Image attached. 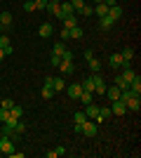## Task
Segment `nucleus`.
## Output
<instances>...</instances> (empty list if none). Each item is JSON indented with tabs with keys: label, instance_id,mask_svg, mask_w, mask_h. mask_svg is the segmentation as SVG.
Returning <instances> with one entry per match:
<instances>
[{
	"label": "nucleus",
	"instance_id": "1",
	"mask_svg": "<svg viewBox=\"0 0 141 158\" xmlns=\"http://www.w3.org/2000/svg\"><path fill=\"white\" fill-rule=\"evenodd\" d=\"M85 116H87L89 120H94L96 125H101V123L106 120L104 116H101V109H99L96 104H94V102H92V104H87V109H85Z\"/></svg>",
	"mask_w": 141,
	"mask_h": 158
},
{
	"label": "nucleus",
	"instance_id": "2",
	"mask_svg": "<svg viewBox=\"0 0 141 158\" xmlns=\"http://www.w3.org/2000/svg\"><path fill=\"white\" fill-rule=\"evenodd\" d=\"M0 151H2V156H10V153H14V142L7 135H2V139H0Z\"/></svg>",
	"mask_w": 141,
	"mask_h": 158
},
{
	"label": "nucleus",
	"instance_id": "3",
	"mask_svg": "<svg viewBox=\"0 0 141 158\" xmlns=\"http://www.w3.org/2000/svg\"><path fill=\"white\" fill-rule=\"evenodd\" d=\"M96 132H99V125H96L94 120H89V118H87L85 123H82V135H85V137H94Z\"/></svg>",
	"mask_w": 141,
	"mask_h": 158
},
{
	"label": "nucleus",
	"instance_id": "4",
	"mask_svg": "<svg viewBox=\"0 0 141 158\" xmlns=\"http://www.w3.org/2000/svg\"><path fill=\"white\" fill-rule=\"evenodd\" d=\"M125 106H127V111H134V113H139V111H141V102H139V94H132L129 99H125Z\"/></svg>",
	"mask_w": 141,
	"mask_h": 158
},
{
	"label": "nucleus",
	"instance_id": "5",
	"mask_svg": "<svg viewBox=\"0 0 141 158\" xmlns=\"http://www.w3.org/2000/svg\"><path fill=\"white\" fill-rule=\"evenodd\" d=\"M92 80H94V94H106V83H104V78L99 73H94Z\"/></svg>",
	"mask_w": 141,
	"mask_h": 158
},
{
	"label": "nucleus",
	"instance_id": "6",
	"mask_svg": "<svg viewBox=\"0 0 141 158\" xmlns=\"http://www.w3.org/2000/svg\"><path fill=\"white\" fill-rule=\"evenodd\" d=\"M111 113H113V116H125V113H127L125 102H122V99H115L113 104H111Z\"/></svg>",
	"mask_w": 141,
	"mask_h": 158
},
{
	"label": "nucleus",
	"instance_id": "7",
	"mask_svg": "<svg viewBox=\"0 0 141 158\" xmlns=\"http://www.w3.org/2000/svg\"><path fill=\"white\" fill-rule=\"evenodd\" d=\"M57 69H59V71L64 73V76H71V73L75 71V64H73V61H68V59H61Z\"/></svg>",
	"mask_w": 141,
	"mask_h": 158
},
{
	"label": "nucleus",
	"instance_id": "8",
	"mask_svg": "<svg viewBox=\"0 0 141 158\" xmlns=\"http://www.w3.org/2000/svg\"><path fill=\"white\" fill-rule=\"evenodd\" d=\"M66 92H68V97H71V99H80L82 85H80V83H73V85H68V87H66Z\"/></svg>",
	"mask_w": 141,
	"mask_h": 158
},
{
	"label": "nucleus",
	"instance_id": "9",
	"mask_svg": "<svg viewBox=\"0 0 141 158\" xmlns=\"http://www.w3.org/2000/svg\"><path fill=\"white\" fill-rule=\"evenodd\" d=\"M120 54H122V66H132V61H134V50H132V47H125Z\"/></svg>",
	"mask_w": 141,
	"mask_h": 158
},
{
	"label": "nucleus",
	"instance_id": "10",
	"mask_svg": "<svg viewBox=\"0 0 141 158\" xmlns=\"http://www.w3.org/2000/svg\"><path fill=\"white\" fill-rule=\"evenodd\" d=\"M52 33H54V26H52V24H49V21H45V24H40V28H38V35H40V38H49Z\"/></svg>",
	"mask_w": 141,
	"mask_h": 158
},
{
	"label": "nucleus",
	"instance_id": "11",
	"mask_svg": "<svg viewBox=\"0 0 141 158\" xmlns=\"http://www.w3.org/2000/svg\"><path fill=\"white\" fill-rule=\"evenodd\" d=\"M108 64H111V69H115V71H118V69L122 66V54H120V52L111 54V59H108Z\"/></svg>",
	"mask_w": 141,
	"mask_h": 158
},
{
	"label": "nucleus",
	"instance_id": "12",
	"mask_svg": "<svg viewBox=\"0 0 141 158\" xmlns=\"http://www.w3.org/2000/svg\"><path fill=\"white\" fill-rule=\"evenodd\" d=\"M129 90L134 94H141V76H134V78L129 80Z\"/></svg>",
	"mask_w": 141,
	"mask_h": 158
},
{
	"label": "nucleus",
	"instance_id": "13",
	"mask_svg": "<svg viewBox=\"0 0 141 158\" xmlns=\"http://www.w3.org/2000/svg\"><path fill=\"white\" fill-rule=\"evenodd\" d=\"M108 17H111L113 21H118V19L122 17V7H120V5H113V7H108Z\"/></svg>",
	"mask_w": 141,
	"mask_h": 158
},
{
	"label": "nucleus",
	"instance_id": "14",
	"mask_svg": "<svg viewBox=\"0 0 141 158\" xmlns=\"http://www.w3.org/2000/svg\"><path fill=\"white\" fill-rule=\"evenodd\" d=\"M106 97L111 99V102L120 99V87H118V85H113V87H106Z\"/></svg>",
	"mask_w": 141,
	"mask_h": 158
},
{
	"label": "nucleus",
	"instance_id": "15",
	"mask_svg": "<svg viewBox=\"0 0 141 158\" xmlns=\"http://www.w3.org/2000/svg\"><path fill=\"white\" fill-rule=\"evenodd\" d=\"M52 90H54V94H57V92H61V90H66L64 76H61V78H54V80H52Z\"/></svg>",
	"mask_w": 141,
	"mask_h": 158
},
{
	"label": "nucleus",
	"instance_id": "16",
	"mask_svg": "<svg viewBox=\"0 0 141 158\" xmlns=\"http://www.w3.org/2000/svg\"><path fill=\"white\" fill-rule=\"evenodd\" d=\"M94 14H96V17H106L108 14V5H104V2H96V5H94Z\"/></svg>",
	"mask_w": 141,
	"mask_h": 158
},
{
	"label": "nucleus",
	"instance_id": "17",
	"mask_svg": "<svg viewBox=\"0 0 141 158\" xmlns=\"http://www.w3.org/2000/svg\"><path fill=\"white\" fill-rule=\"evenodd\" d=\"M0 47L5 50V54H12V43H10L7 35H0Z\"/></svg>",
	"mask_w": 141,
	"mask_h": 158
},
{
	"label": "nucleus",
	"instance_id": "18",
	"mask_svg": "<svg viewBox=\"0 0 141 158\" xmlns=\"http://www.w3.org/2000/svg\"><path fill=\"white\" fill-rule=\"evenodd\" d=\"M113 24H115V21L111 19L108 14H106V17H101V19H99V28H104V31H108V28L113 26Z\"/></svg>",
	"mask_w": 141,
	"mask_h": 158
},
{
	"label": "nucleus",
	"instance_id": "19",
	"mask_svg": "<svg viewBox=\"0 0 141 158\" xmlns=\"http://www.w3.org/2000/svg\"><path fill=\"white\" fill-rule=\"evenodd\" d=\"M80 85H82V90H85V92H94V80H92V76H87Z\"/></svg>",
	"mask_w": 141,
	"mask_h": 158
},
{
	"label": "nucleus",
	"instance_id": "20",
	"mask_svg": "<svg viewBox=\"0 0 141 158\" xmlns=\"http://www.w3.org/2000/svg\"><path fill=\"white\" fill-rule=\"evenodd\" d=\"M61 24H64V28H73V26H78V17H66V19L61 21Z\"/></svg>",
	"mask_w": 141,
	"mask_h": 158
},
{
	"label": "nucleus",
	"instance_id": "21",
	"mask_svg": "<svg viewBox=\"0 0 141 158\" xmlns=\"http://www.w3.org/2000/svg\"><path fill=\"white\" fill-rule=\"evenodd\" d=\"M64 50H66V45H64V40H57V43H54V47H52V54H64Z\"/></svg>",
	"mask_w": 141,
	"mask_h": 158
},
{
	"label": "nucleus",
	"instance_id": "22",
	"mask_svg": "<svg viewBox=\"0 0 141 158\" xmlns=\"http://www.w3.org/2000/svg\"><path fill=\"white\" fill-rule=\"evenodd\" d=\"M64 153H66V149H64V146H57L52 151H47V158H59V156H64Z\"/></svg>",
	"mask_w": 141,
	"mask_h": 158
},
{
	"label": "nucleus",
	"instance_id": "23",
	"mask_svg": "<svg viewBox=\"0 0 141 158\" xmlns=\"http://www.w3.org/2000/svg\"><path fill=\"white\" fill-rule=\"evenodd\" d=\"M89 71H92V73H99V71H101V61L96 59V57H92V59H89Z\"/></svg>",
	"mask_w": 141,
	"mask_h": 158
},
{
	"label": "nucleus",
	"instance_id": "24",
	"mask_svg": "<svg viewBox=\"0 0 141 158\" xmlns=\"http://www.w3.org/2000/svg\"><path fill=\"white\" fill-rule=\"evenodd\" d=\"M10 24H12V14H10V12H2V14H0V26H10Z\"/></svg>",
	"mask_w": 141,
	"mask_h": 158
},
{
	"label": "nucleus",
	"instance_id": "25",
	"mask_svg": "<svg viewBox=\"0 0 141 158\" xmlns=\"http://www.w3.org/2000/svg\"><path fill=\"white\" fill-rule=\"evenodd\" d=\"M68 35H71V38H75V40H80V38H82V28H80V26L68 28Z\"/></svg>",
	"mask_w": 141,
	"mask_h": 158
},
{
	"label": "nucleus",
	"instance_id": "26",
	"mask_svg": "<svg viewBox=\"0 0 141 158\" xmlns=\"http://www.w3.org/2000/svg\"><path fill=\"white\" fill-rule=\"evenodd\" d=\"M45 10H47V12H49V14H54V17H57V14H59V2H52V0H49Z\"/></svg>",
	"mask_w": 141,
	"mask_h": 158
},
{
	"label": "nucleus",
	"instance_id": "27",
	"mask_svg": "<svg viewBox=\"0 0 141 158\" xmlns=\"http://www.w3.org/2000/svg\"><path fill=\"white\" fill-rule=\"evenodd\" d=\"M120 76H122V78H125V80H127V83H129V80L134 78L136 73H134V71H132V66H125V71H122V73H120Z\"/></svg>",
	"mask_w": 141,
	"mask_h": 158
},
{
	"label": "nucleus",
	"instance_id": "28",
	"mask_svg": "<svg viewBox=\"0 0 141 158\" xmlns=\"http://www.w3.org/2000/svg\"><path fill=\"white\" fill-rule=\"evenodd\" d=\"M10 116H14V118H21V116H24V109H21L19 104H14L12 109H10Z\"/></svg>",
	"mask_w": 141,
	"mask_h": 158
},
{
	"label": "nucleus",
	"instance_id": "29",
	"mask_svg": "<svg viewBox=\"0 0 141 158\" xmlns=\"http://www.w3.org/2000/svg\"><path fill=\"white\" fill-rule=\"evenodd\" d=\"M92 97H94V92H85V90H82V94H80V102H82L85 106H87V104H92Z\"/></svg>",
	"mask_w": 141,
	"mask_h": 158
},
{
	"label": "nucleus",
	"instance_id": "30",
	"mask_svg": "<svg viewBox=\"0 0 141 158\" xmlns=\"http://www.w3.org/2000/svg\"><path fill=\"white\" fill-rule=\"evenodd\" d=\"M54 97V90L49 85H42V99H52Z\"/></svg>",
	"mask_w": 141,
	"mask_h": 158
},
{
	"label": "nucleus",
	"instance_id": "31",
	"mask_svg": "<svg viewBox=\"0 0 141 158\" xmlns=\"http://www.w3.org/2000/svg\"><path fill=\"white\" fill-rule=\"evenodd\" d=\"M85 120H87V116H85V111H78V113H75V116H73V123H80V125H82Z\"/></svg>",
	"mask_w": 141,
	"mask_h": 158
},
{
	"label": "nucleus",
	"instance_id": "32",
	"mask_svg": "<svg viewBox=\"0 0 141 158\" xmlns=\"http://www.w3.org/2000/svg\"><path fill=\"white\" fill-rule=\"evenodd\" d=\"M68 2L73 5V10H75V12H80L82 7H85V0H68Z\"/></svg>",
	"mask_w": 141,
	"mask_h": 158
},
{
	"label": "nucleus",
	"instance_id": "33",
	"mask_svg": "<svg viewBox=\"0 0 141 158\" xmlns=\"http://www.w3.org/2000/svg\"><path fill=\"white\" fill-rule=\"evenodd\" d=\"M80 12L85 14V17H92V14H94V7H92V5H87V2H85V7H82Z\"/></svg>",
	"mask_w": 141,
	"mask_h": 158
},
{
	"label": "nucleus",
	"instance_id": "34",
	"mask_svg": "<svg viewBox=\"0 0 141 158\" xmlns=\"http://www.w3.org/2000/svg\"><path fill=\"white\" fill-rule=\"evenodd\" d=\"M24 12H35V5H33V0H26V2H24Z\"/></svg>",
	"mask_w": 141,
	"mask_h": 158
},
{
	"label": "nucleus",
	"instance_id": "35",
	"mask_svg": "<svg viewBox=\"0 0 141 158\" xmlns=\"http://www.w3.org/2000/svg\"><path fill=\"white\" fill-rule=\"evenodd\" d=\"M47 2H49V0H33L35 10H45V7H47Z\"/></svg>",
	"mask_w": 141,
	"mask_h": 158
},
{
	"label": "nucleus",
	"instance_id": "36",
	"mask_svg": "<svg viewBox=\"0 0 141 158\" xmlns=\"http://www.w3.org/2000/svg\"><path fill=\"white\" fill-rule=\"evenodd\" d=\"M7 118H10V111H7V109H2V106H0V123H5Z\"/></svg>",
	"mask_w": 141,
	"mask_h": 158
},
{
	"label": "nucleus",
	"instance_id": "37",
	"mask_svg": "<svg viewBox=\"0 0 141 158\" xmlns=\"http://www.w3.org/2000/svg\"><path fill=\"white\" fill-rule=\"evenodd\" d=\"M61 59H68V61H73V59H75V54L71 52V50H64V54H61Z\"/></svg>",
	"mask_w": 141,
	"mask_h": 158
},
{
	"label": "nucleus",
	"instance_id": "38",
	"mask_svg": "<svg viewBox=\"0 0 141 158\" xmlns=\"http://www.w3.org/2000/svg\"><path fill=\"white\" fill-rule=\"evenodd\" d=\"M0 106H2V109H7V111H10V109H12V106H14V102H12V99H2V104H0Z\"/></svg>",
	"mask_w": 141,
	"mask_h": 158
},
{
	"label": "nucleus",
	"instance_id": "39",
	"mask_svg": "<svg viewBox=\"0 0 141 158\" xmlns=\"http://www.w3.org/2000/svg\"><path fill=\"white\" fill-rule=\"evenodd\" d=\"M59 61H61L59 54H52V57H49V64H52V66H59Z\"/></svg>",
	"mask_w": 141,
	"mask_h": 158
},
{
	"label": "nucleus",
	"instance_id": "40",
	"mask_svg": "<svg viewBox=\"0 0 141 158\" xmlns=\"http://www.w3.org/2000/svg\"><path fill=\"white\" fill-rule=\"evenodd\" d=\"M71 35H68V28H61V40H68Z\"/></svg>",
	"mask_w": 141,
	"mask_h": 158
},
{
	"label": "nucleus",
	"instance_id": "41",
	"mask_svg": "<svg viewBox=\"0 0 141 158\" xmlns=\"http://www.w3.org/2000/svg\"><path fill=\"white\" fill-rule=\"evenodd\" d=\"M101 116H104V118H108V116H113V113H111V109H101Z\"/></svg>",
	"mask_w": 141,
	"mask_h": 158
},
{
	"label": "nucleus",
	"instance_id": "42",
	"mask_svg": "<svg viewBox=\"0 0 141 158\" xmlns=\"http://www.w3.org/2000/svg\"><path fill=\"white\" fill-rule=\"evenodd\" d=\"M52 80H54V76H45V85L52 87Z\"/></svg>",
	"mask_w": 141,
	"mask_h": 158
},
{
	"label": "nucleus",
	"instance_id": "43",
	"mask_svg": "<svg viewBox=\"0 0 141 158\" xmlns=\"http://www.w3.org/2000/svg\"><path fill=\"white\" fill-rule=\"evenodd\" d=\"M104 5H108V7H113V5H118V0H104Z\"/></svg>",
	"mask_w": 141,
	"mask_h": 158
},
{
	"label": "nucleus",
	"instance_id": "44",
	"mask_svg": "<svg viewBox=\"0 0 141 158\" xmlns=\"http://www.w3.org/2000/svg\"><path fill=\"white\" fill-rule=\"evenodd\" d=\"M5 57H7V54H5V50H2V47H0V61L5 59Z\"/></svg>",
	"mask_w": 141,
	"mask_h": 158
},
{
	"label": "nucleus",
	"instance_id": "45",
	"mask_svg": "<svg viewBox=\"0 0 141 158\" xmlns=\"http://www.w3.org/2000/svg\"><path fill=\"white\" fill-rule=\"evenodd\" d=\"M96 2H104V0H94V5H96Z\"/></svg>",
	"mask_w": 141,
	"mask_h": 158
},
{
	"label": "nucleus",
	"instance_id": "46",
	"mask_svg": "<svg viewBox=\"0 0 141 158\" xmlns=\"http://www.w3.org/2000/svg\"><path fill=\"white\" fill-rule=\"evenodd\" d=\"M52 2H61V0H52Z\"/></svg>",
	"mask_w": 141,
	"mask_h": 158
},
{
	"label": "nucleus",
	"instance_id": "47",
	"mask_svg": "<svg viewBox=\"0 0 141 158\" xmlns=\"http://www.w3.org/2000/svg\"><path fill=\"white\" fill-rule=\"evenodd\" d=\"M0 139H2V130H0Z\"/></svg>",
	"mask_w": 141,
	"mask_h": 158
},
{
	"label": "nucleus",
	"instance_id": "48",
	"mask_svg": "<svg viewBox=\"0 0 141 158\" xmlns=\"http://www.w3.org/2000/svg\"><path fill=\"white\" fill-rule=\"evenodd\" d=\"M0 156H2V151H0Z\"/></svg>",
	"mask_w": 141,
	"mask_h": 158
},
{
	"label": "nucleus",
	"instance_id": "49",
	"mask_svg": "<svg viewBox=\"0 0 141 158\" xmlns=\"http://www.w3.org/2000/svg\"><path fill=\"white\" fill-rule=\"evenodd\" d=\"M24 2H26V0H24Z\"/></svg>",
	"mask_w": 141,
	"mask_h": 158
}]
</instances>
